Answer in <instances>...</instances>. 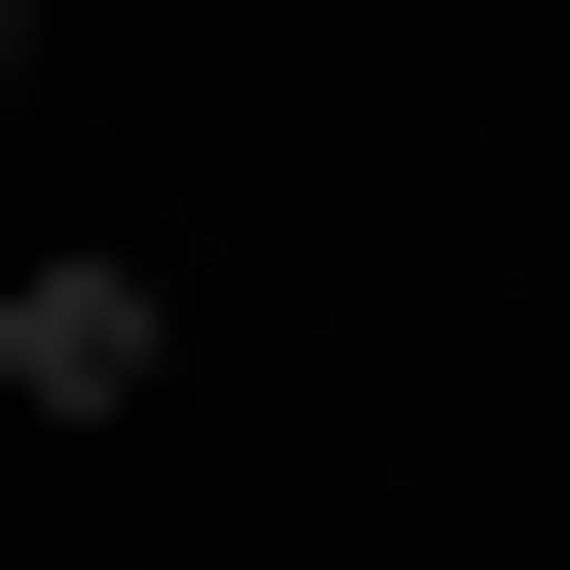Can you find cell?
<instances>
[{"label":"cell","mask_w":570,"mask_h":570,"mask_svg":"<svg viewBox=\"0 0 570 570\" xmlns=\"http://www.w3.org/2000/svg\"><path fill=\"white\" fill-rule=\"evenodd\" d=\"M0 381H39V419H153V381H190V266H115V228L0 266Z\"/></svg>","instance_id":"obj_1"}]
</instances>
